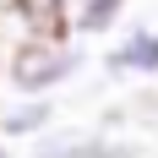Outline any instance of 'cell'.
<instances>
[{
  "label": "cell",
  "instance_id": "1",
  "mask_svg": "<svg viewBox=\"0 0 158 158\" xmlns=\"http://www.w3.org/2000/svg\"><path fill=\"white\" fill-rule=\"evenodd\" d=\"M87 71V44L65 38V33H38L0 65V77L11 87V98H55L60 87Z\"/></svg>",
  "mask_w": 158,
  "mask_h": 158
},
{
  "label": "cell",
  "instance_id": "2",
  "mask_svg": "<svg viewBox=\"0 0 158 158\" xmlns=\"http://www.w3.org/2000/svg\"><path fill=\"white\" fill-rule=\"evenodd\" d=\"M27 158H142V147L104 126H49L38 142H27Z\"/></svg>",
  "mask_w": 158,
  "mask_h": 158
},
{
  "label": "cell",
  "instance_id": "3",
  "mask_svg": "<svg viewBox=\"0 0 158 158\" xmlns=\"http://www.w3.org/2000/svg\"><path fill=\"white\" fill-rule=\"evenodd\" d=\"M104 77L109 82H153L158 77V27L153 22L120 27V38L104 49Z\"/></svg>",
  "mask_w": 158,
  "mask_h": 158
},
{
  "label": "cell",
  "instance_id": "4",
  "mask_svg": "<svg viewBox=\"0 0 158 158\" xmlns=\"http://www.w3.org/2000/svg\"><path fill=\"white\" fill-rule=\"evenodd\" d=\"M131 0H60V33L65 38H104V33L120 27Z\"/></svg>",
  "mask_w": 158,
  "mask_h": 158
},
{
  "label": "cell",
  "instance_id": "5",
  "mask_svg": "<svg viewBox=\"0 0 158 158\" xmlns=\"http://www.w3.org/2000/svg\"><path fill=\"white\" fill-rule=\"evenodd\" d=\"M49 126H60L55 98H6L0 104V142H38Z\"/></svg>",
  "mask_w": 158,
  "mask_h": 158
},
{
  "label": "cell",
  "instance_id": "6",
  "mask_svg": "<svg viewBox=\"0 0 158 158\" xmlns=\"http://www.w3.org/2000/svg\"><path fill=\"white\" fill-rule=\"evenodd\" d=\"M126 126H142V131H158V87H136L126 98Z\"/></svg>",
  "mask_w": 158,
  "mask_h": 158
},
{
  "label": "cell",
  "instance_id": "7",
  "mask_svg": "<svg viewBox=\"0 0 158 158\" xmlns=\"http://www.w3.org/2000/svg\"><path fill=\"white\" fill-rule=\"evenodd\" d=\"M11 11H22L27 22H38L44 33H60V0H11Z\"/></svg>",
  "mask_w": 158,
  "mask_h": 158
},
{
  "label": "cell",
  "instance_id": "8",
  "mask_svg": "<svg viewBox=\"0 0 158 158\" xmlns=\"http://www.w3.org/2000/svg\"><path fill=\"white\" fill-rule=\"evenodd\" d=\"M0 158H22V153H11V147H6V142H0Z\"/></svg>",
  "mask_w": 158,
  "mask_h": 158
},
{
  "label": "cell",
  "instance_id": "9",
  "mask_svg": "<svg viewBox=\"0 0 158 158\" xmlns=\"http://www.w3.org/2000/svg\"><path fill=\"white\" fill-rule=\"evenodd\" d=\"M6 6H11V0H0V11H6Z\"/></svg>",
  "mask_w": 158,
  "mask_h": 158
}]
</instances>
